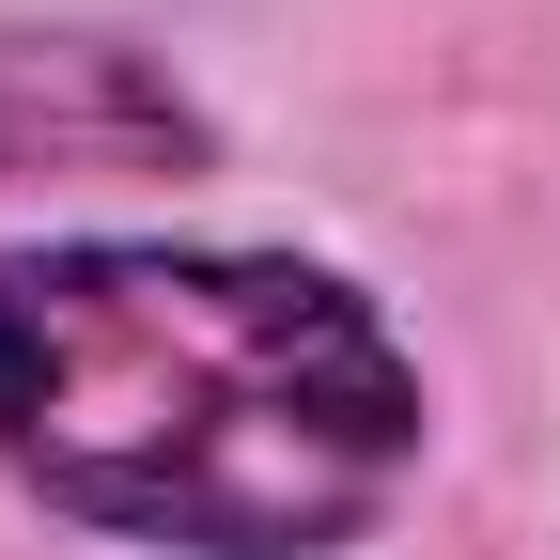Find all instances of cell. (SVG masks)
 I'll list each match as a JSON object with an SVG mask.
<instances>
[{
    "instance_id": "cell-1",
    "label": "cell",
    "mask_w": 560,
    "mask_h": 560,
    "mask_svg": "<svg viewBox=\"0 0 560 560\" xmlns=\"http://www.w3.org/2000/svg\"><path fill=\"white\" fill-rule=\"evenodd\" d=\"M0 452L47 514L202 560L342 545L420 452V374L327 265L265 249H16Z\"/></svg>"
},
{
    "instance_id": "cell-2",
    "label": "cell",
    "mask_w": 560,
    "mask_h": 560,
    "mask_svg": "<svg viewBox=\"0 0 560 560\" xmlns=\"http://www.w3.org/2000/svg\"><path fill=\"white\" fill-rule=\"evenodd\" d=\"M202 125L172 79H140L125 47H79V32H0V187L16 172H187Z\"/></svg>"
}]
</instances>
